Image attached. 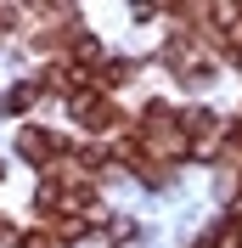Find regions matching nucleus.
Returning a JSON list of instances; mask_svg holds the SVG:
<instances>
[{
    "mask_svg": "<svg viewBox=\"0 0 242 248\" xmlns=\"http://www.w3.org/2000/svg\"><path fill=\"white\" fill-rule=\"evenodd\" d=\"M17 153L29 158V164H51V158H57V136H51V130H23V136H17Z\"/></svg>",
    "mask_w": 242,
    "mask_h": 248,
    "instance_id": "1",
    "label": "nucleus"
},
{
    "mask_svg": "<svg viewBox=\"0 0 242 248\" xmlns=\"http://www.w3.org/2000/svg\"><path fill=\"white\" fill-rule=\"evenodd\" d=\"M34 96H40V85H12V91L0 96V113H23V108H34Z\"/></svg>",
    "mask_w": 242,
    "mask_h": 248,
    "instance_id": "2",
    "label": "nucleus"
}]
</instances>
